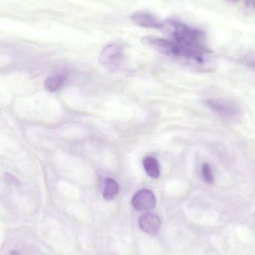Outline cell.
Instances as JSON below:
<instances>
[{
    "instance_id": "obj_7",
    "label": "cell",
    "mask_w": 255,
    "mask_h": 255,
    "mask_svg": "<svg viewBox=\"0 0 255 255\" xmlns=\"http://www.w3.org/2000/svg\"><path fill=\"white\" fill-rule=\"evenodd\" d=\"M161 224L160 217L152 213L144 214L139 220V226L141 230L151 236H154L158 234Z\"/></svg>"
},
{
    "instance_id": "obj_1",
    "label": "cell",
    "mask_w": 255,
    "mask_h": 255,
    "mask_svg": "<svg viewBox=\"0 0 255 255\" xmlns=\"http://www.w3.org/2000/svg\"><path fill=\"white\" fill-rule=\"evenodd\" d=\"M146 46L154 50L186 62L190 67L201 72H212L217 67L212 51L209 47H196L183 44L175 40L154 36L142 38Z\"/></svg>"
},
{
    "instance_id": "obj_4",
    "label": "cell",
    "mask_w": 255,
    "mask_h": 255,
    "mask_svg": "<svg viewBox=\"0 0 255 255\" xmlns=\"http://www.w3.org/2000/svg\"><path fill=\"white\" fill-rule=\"evenodd\" d=\"M99 61L109 70L120 68L124 61V47L119 43H109L100 52Z\"/></svg>"
},
{
    "instance_id": "obj_9",
    "label": "cell",
    "mask_w": 255,
    "mask_h": 255,
    "mask_svg": "<svg viewBox=\"0 0 255 255\" xmlns=\"http://www.w3.org/2000/svg\"><path fill=\"white\" fill-rule=\"evenodd\" d=\"M142 164L145 172L150 177L153 178H157L160 177V163L155 157L147 156L143 159Z\"/></svg>"
},
{
    "instance_id": "obj_8",
    "label": "cell",
    "mask_w": 255,
    "mask_h": 255,
    "mask_svg": "<svg viewBox=\"0 0 255 255\" xmlns=\"http://www.w3.org/2000/svg\"><path fill=\"white\" fill-rule=\"evenodd\" d=\"M67 78L63 74H55L49 76L44 82V87L46 91L54 93L59 91L65 84Z\"/></svg>"
},
{
    "instance_id": "obj_5",
    "label": "cell",
    "mask_w": 255,
    "mask_h": 255,
    "mask_svg": "<svg viewBox=\"0 0 255 255\" xmlns=\"http://www.w3.org/2000/svg\"><path fill=\"white\" fill-rule=\"evenodd\" d=\"M130 19L135 25L143 28L164 29L165 21L160 20L157 16L148 12L137 10L130 15Z\"/></svg>"
},
{
    "instance_id": "obj_12",
    "label": "cell",
    "mask_w": 255,
    "mask_h": 255,
    "mask_svg": "<svg viewBox=\"0 0 255 255\" xmlns=\"http://www.w3.org/2000/svg\"><path fill=\"white\" fill-rule=\"evenodd\" d=\"M237 3H241L247 7L255 10V0H232Z\"/></svg>"
},
{
    "instance_id": "obj_10",
    "label": "cell",
    "mask_w": 255,
    "mask_h": 255,
    "mask_svg": "<svg viewBox=\"0 0 255 255\" xmlns=\"http://www.w3.org/2000/svg\"><path fill=\"white\" fill-rule=\"evenodd\" d=\"M119 192L118 183L112 178H106L103 189V198L106 201L113 200Z\"/></svg>"
},
{
    "instance_id": "obj_13",
    "label": "cell",
    "mask_w": 255,
    "mask_h": 255,
    "mask_svg": "<svg viewBox=\"0 0 255 255\" xmlns=\"http://www.w3.org/2000/svg\"><path fill=\"white\" fill-rule=\"evenodd\" d=\"M247 64H248L250 67H253L255 69V59H250L247 61Z\"/></svg>"
},
{
    "instance_id": "obj_6",
    "label": "cell",
    "mask_w": 255,
    "mask_h": 255,
    "mask_svg": "<svg viewBox=\"0 0 255 255\" xmlns=\"http://www.w3.org/2000/svg\"><path fill=\"white\" fill-rule=\"evenodd\" d=\"M131 203L133 208L137 211H149L156 206L157 200L151 190L142 189L133 196Z\"/></svg>"
},
{
    "instance_id": "obj_14",
    "label": "cell",
    "mask_w": 255,
    "mask_h": 255,
    "mask_svg": "<svg viewBox=\"0 0 255 255\" xmlns=\"http://www.w3.org/2000/svg\"><path fill=\"white\" fill-rule=\"evenodd\" d=\"M10 255H19V253L16 251H12L11 253H10Z\"/></svg>"
},
{
    "instance_id": "obj_3",
    "label": "cell",
    "mask_w": 255,
    "mask_h": 255,
    "mask_svg": "<svg viewBox=\"0 0 255 255\" xmlns=\"http://www.w3.org/2000/svg\"><path fill=\"white\" fill-rule=\"evenodd\" d=\"M206 106L214 114L226 121H236L242 117V111L240 106L231 100H208L206 101Z\"/></svg>"
},
{
    "instance_id": "obj_11",
    "label": "cell",
    "mask_w": 255,
    "mask_h": 255,
    "mask_svg": "<svg viewBox=\"0 0 255 255\" xmlns=\"http://www.w3.org/2000/svg\"><path fill=\"white\" fill-rule=\"evenodd\" d=\"M202 173L204 180L207 183L212 184L214 181V175L211 166L208 163H205L202 166Z\"/></svg>"
},
{
    "instance_id": "obj_2",
    "label": "cell",
    "mask_w": 255,
    "mask_h": 255,
    "mask_svg": "<svg viewBox=\"0 0 255 255\" xmlns=\"http://www.w3.org/2000/svg\"><path fill=\"white\" fill-rule=\"evenodd\" d=\"M169 33L172 40L183 44L196 47H208L206 34L199 28L191 26L178 19L165 21L164 29Z\"/></svg>"
}]
</instances>
